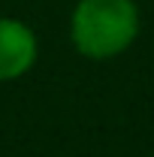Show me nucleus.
Wrapping results in <instances>:
<instances>
[{
	"mask_svg": "<svg viewBox=\"0 0 154 157\" xmlns=\"http://www.w3.org/2000/svg\"><path fill=\"white\" fill-rule=\"evenodd\" d=\"M136 0H79L70 15V42L88 60H115L139 36Z\"/></svg>",
	"mask_w": 154,
	"mask_h": 157,
	"instance_id": "obj_1",
	"label": "nucleus"
},
{
	"mask_svg": "<svg viewBox=\"0 0 154 157\" xmlns=\"http://www.w3.org/2000/svg\"><path fill=\"white\" fill-rule=\"evenodd\" d=\"M39 58V39L21 18H0V85L24 78Z\"/></svg>",
	"mask_w": 154,
	"mask_h": 157,
	"instance_id": "obj_2",
	"label": "nucleus"
}]
</instances>
